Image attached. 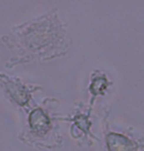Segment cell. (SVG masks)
<instances>
[{
  "label": "cell",
  "instance_id": "cell-1",
  "mask_svg": "<svg viewBox=\"0 0 144 151\" xmlns=\"http://www.w3.org/2000/svg\"><path fill=\"white\" fill-rule=\"evenodd\" d=\"M30 122L33 129H35L36 132H47L49 127V119H47V116L41 110L34 111L30 116Z\"/></svg>",
  "mask_w": 144,
  "mask_h": 151
},
{
  "label": "cell",
  "instance_id": "cell-2",
  "mask_svg": "<svg viewBox=\"0 0 144 151\" xmlns=\"http://www.w3.org/2000/svg\"><path fill=\"white\" fill-rule=\"evenodd\" d=\"M108 145L110 151H130V141L125 136L112 133L108 136Z\"/></svg>",
  "mask_w": 144,
  "mask_h": 151
}]
</instances>
